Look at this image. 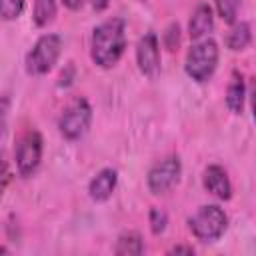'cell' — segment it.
<instances>
[{
  "instance_id": "15",
  "label": "cell",
  "mask_w": 256,
  "mask_h": 256,
  "mask_svg": "<svg viewBox=\"0 0 256 256\" xmlns=\"http://www.w3.org/2000/svg\"><path fill=\"white\" fill-rule=\"evenodd\" d=\"M56 0H34L32 8V20L38 28L48 26L56 18Z\"/></svg>"
},
{
  "instance_id": "3",
  "label": "cell",
  "mask_w": 256,
  "mask_h": 256,
  "mask_svg": "<svg viewBox=\"0 0 256 256\" xmlns=\"http://www.w3.org/2000/svg\"><path fill=\"white\" fill-rule=\"evenodd\" d=\"M60 52H62V38L58 34H42L24 58L26 72L30 76L48 74L54 68V64L58 62Z\"/></svg>"
},
{
  "instance_id": "7",
  "label": "cell",
  "mask_w": 256,
  "mask_h": 256,
  "mask_svg": "<svg viewBox=\"0 0 256 256\" xmlns=\"http://www.w3.org/2000/svg\"><path fill=\"white\" fill-rule=\"evenodd\" d=\"M180 174H182V162H180V156L176 154H170L162 160H158L150 170H148V176H146V186L152 194H166L170 188H174L180 180Z\"/></svg>"
},
{
  "instance_id": "5",
  "label": "cell",
  "mask_w": 256,
  "mask_h": 256,
  "mask_svg": "<svg viewBox=\"0 0 256 256\" xmlns=\"http://www.w3.org/2000/svg\"><path fill=\"white\" fill-rule=\"evenodd\" d=\"M90 124H92V106H90V102H88L86 98H82V96L72 98V100L64 106V110H62V114H60V118H58L60 134H62L66 140H70V142L80 140V138L88 132Z\"/></svg>"
},
{
  "instance_id": "14",
  "label": "cell",
  "mask_w": 256,
  "mask_h": 256,
  "mask_svg": "<svg viewBox=\"0 0 256 256\" xmlns=\"http://www.w3.org/2000/svg\"><path fill=\"white\" fill-rule=\"evenodd\" d=\"M144 240L138 232H124L118 236L116 240V248L114 252L118 256H140L144 254Z\"/></svg>"
},
{
  "instance_id": "13",
  "label": "cell",
  "mask_w": 256,
  "mask_h": 256,
  "mask_svg": "<svg viewBox=\"0 0 256 256\" xmlns=\"http://www.w3.org/2000/svg\"><path fill=\"white\" fill-rule=\"evenodd\" d=\"M250 42H252L250 24L248 22H234L228 36H226V46L232 52H240V50H246Z\"/></svg>"
},
{
  "instance_id": "6",
  "label": "cell",
  "mask_w": 256,
  "mask_h": 256,
  "mask_svg": "<svg viewBox=\"0 0 256 256\" xmlns=\"http://www.w3.org/2000/svg\"><path fill=\"white\" fill-rule=\"evenodd\" d=\"M42 152H44V140L38 130L28 128L18 136L14 146V160H16V170L22 178H30L38 170L42 162Z\"/></svg>"
},
{
  "instance_id": "10",
  "label": "cell",
  "mask_w": 256,
  "mask_h": 256,
  "mask_svg": "<svg viewBox=\"0 0 256 256\" xmlns=\"http://www.w3.org/2000/svg\"><path fill=\"white\" fill-rule=\"evenodd\" d=\"M116 184H118V172L114 168H102L90 180V184H88V196L94 202H106L114 194Z\"/></svg>"
},
{
  "instance_id": "20",
  "label": "cell",
  "mask_w": 256,
  "mask_h": 256,
  "mask_svg": "<svg viewBox=\"0 0 256 256\" xmlns=\"http://www.w3.org/2000/svg\"><path fill=\"white\" fill-rule=\"evenodd\" d=\"M12 182V172H10V162L6 158L4 152H0V200L4 198V192L6 188L10 186Z\"/></svg>"
},
{
  "instance_id": "16",
  "label": "cell",
  "mask_w": 256,
  "mask_h": 256,
  "mask_svg": "<svg viewBox=\"0 0 256 256\" xmlns=\"http://www.w3.org/2000/svg\"><path fill=\"white\" fill-rule=\"evenodd\" d=\"M216 12L218 16L226 22V24H234L236 16H238V8H240V0H214Z\"/></svg>"
},
{
  "instance_id": "17",
  "label": "cell",
  "mask_w": 256,
  "mask_h": 256,
  "mask_svg": "<svg viewBox=\"0 0 256 256\" xmlns=\"http://www.w3.org/2000/svg\"><path fill=\"white\" fill-rule=\"evenodd\" d=\"M26 0H0V20L12 22L16 20L24 10Z\"/></svg>"
},
{
  "instance_id": "22",
  "label": "cell",
  "mask_w": 256,
  "mask_h": 256,
  "mask_svg": "<svg viewBox=\"0 0 256 256\" xmlns=\"http://www.w3.org/2000/svg\"><path fill=\"white\" fill-rule=\"evenodd\" d=\"M168 254H194V248L192 246H172L170 250H168Z\"/></svg>"
},
{
  "instance_id": "1",
  "label": "cell",
  "mask_w": 256,
  "mask_h": 256,
  "mask_svg": "<svg viewBox=\"0 0 256 256\" xmlns=\"http://www.w3.org/2000/svg\"><path fill=\"white\" fill-rule=\"evenodd\" d=\"M126 50V22L124 18H108L92 30L90 58L100 68H114Z\"/></svg>"
},
{
  "instance_id": "23",
  "label": "cell",
  "mask_w": 256,
  "mask_h": 256,
  "mask_svg": "<svg viewBox=\"0 0 256 256\" xmlns=\"http://www.w3.org/2000/svg\"><path fill=\"white\" fill-rule=\"evenodd\" d=\"M62 4L66 8H70V10H80L86 4V0H62Z\"/></svg>"
},
{
  "instance_id": "11",
  "label": "cell",
  "mask_w": 256,
  "mask_h": 256,
  "mask_svg": "<svg viewBox=\"0 0 256 256\" xmlns=\"http://www.w3.org/2000/svg\"><path fill=\"white\" fill-rule=\"evenodd\" d=\"M214 28V12L208 4H198L188 22V34L192 40L206 38Z\"/></svg>"
},
{
  "instance_id": "24",
  "label": "cell",
  "mask_w": 256,
  "mask_h": 256,
  "mask_svg": "<svg viewBox=\"0 0 256 256\" xmlns=\"http://www.w3.org/2000/svg\"><path fill=\"white\" fill-rule=\"evenodd\" d=\"M106 4H108V0H94V8H96V10L106 8Z\"/></svg>"
},
{
  "instance_id": "18",
  "label": "cell",
  "mask_w": 256,
  "mask_h": 256,
  "mask_svg": "<svg viewBox=\"0 0 256 256\" xmlns=\"http://www.w3.org/2000/svg\"><path fill=\"white\" fill-rule=\"evenodd\" d=\"M148 222H150V230H152V234H162L164 230H166V224H168V216H166V212L164 210H160V208H152L150 210V218H148Z\"/></svg>"
},
{
  "instance_id": "4",
  "label": "cell",
  "mask_w": 256,
  "mask_h": 256,
  "mask_svg": "<svg viewBox=\"0 0 256 256\" xmlns=\"http://www.w3.org/2000/svg\"><path fill=\"white\" fill-rule=\"evenodd\" d=\"M190 232L202 242L218 240L228 228V216L218 204H204L188 218Z\"/></svg>"
},
{
  "instance_id": "12",
  "label": "cell",
  "mask_w": 256,
  "mask_h": 256,
  "mask_svg": "<svg viewBox=\"0 0 256 256\" xmlns=\"http://www.w3.org/2000/svg\"><path fill=\"white\" fill-rule=\"evenodd\" d=\"M244 100H246V84L244 76L240 72H232V78L226 88V106L232 114H242L244 110Z\"/></svg>"
},
{
  "instance_id": "25",
  "label": "cell",
  "mask_w": 256,
  "mask_h": 256,
  "mask_svg": "<svg viewBox=\"0 0 256 256\" xmlns=\"http://www.w3.org/2000/svg\"><path fill=\"white\" fill-rule=\"evenodd\" d=\"M6 252H8V248L6 246H0V254H6Z\"/></svg>"
},
{
  "instance_id": "19",
  "label": "cell",
  "mask_w": 256,
  "mask_h": 256,
  "mask_svg": "<svg viewBox=\"0 0 256 256\" xmlns=\"http://www.w3.org/2000/svg\"><path fill=\"white\" fill-rule=\"evenodd\" d=\"M162 42H164V46H166L170 52H174V50L180 46V26H178L176 22L168 24V28H166L164 34H162Z\"/></svg>"
},
{
  "instance_id": "8",
  "label": "cell",
  "mask_w": 256,
  "mask_h": 256,
  "mask_svg": "<svg viewBox=\"0 0 256 256\" xmlns=\"http://www.w3.org/2000/svg\"><path fill=\"white\" fill-rule=\"evenodd\" d=\"M136 64L146 78H156L160 74V42L154 32L140 36L136 44Z\"/></svg>"
},
{
  "instance_id": "9",
  "label": "cell",
  "mask_w": 256,
  "mask_h": 256,
  "mask_svg": "<svg viewBox=\"0 0 256 256\" xmlns=\"http://www.w3.org/2000/svg\"><path fill=\"white\" fill-rule=\"evenodd\" d=\"M202 184H204L206 192H210L218 200H230L232 198V182L228 178V172L218 164H210L204 170Z\"/></svg>"
},
{
  "instance_id": "2",
  "label": "cell",
  "mask_w": 256,
  "mask_h": 256,
  "mask_svg": "<svg viewBox=\"0 0 256 256\" xmlns=\"http://www.w3.org/2000/svg\"><path fill=\"white\" fill-rule=\"evenodd\" d=\"M218 58H220V50L212 38L196 40L186 54L184 70L194 82L202 84V82L212 78V74L218 66Z\"/></svg>"
},
{
  "instance_id": "21",
  "label": "cell",
  "mask_w": 256,
  "mask_h": 256,
  "mask_svg": "<svg viewBox=\"0 0 256 256\" xmlns=\"http://www.w3.org/2000/svg\"><path fill=\"white\" fill-rule=\"evenodd\" d=\"M8 112H10V94L2 92L0 94V136H4V132H6Z\"/></svg>"
}]
</instances>
